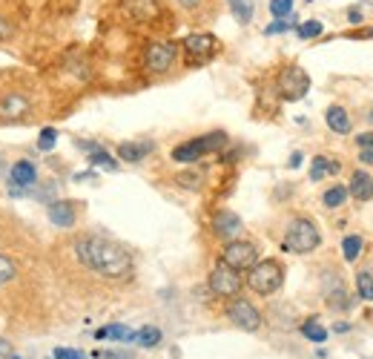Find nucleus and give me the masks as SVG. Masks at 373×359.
Masks as SVG:
<instances>
[{
    "label": "nucleus",
    "instance_id": "obj_10",
    "mask_svg": "<svg viewBox=\"0 0 373 359\" xmlns=\"http://www.w3.org/2000/svg\"><path fill=\"white\" fill-rule=\"evenodd\" d=\"M175 58H179V46H175V44H149L144 64H147L149 72L161 75V72H167L175 64Z\"/></svg>",
    "mask_w": 373,
    "mask_h": 359
},
{
    "label": "nucleus",
    "instance_id": "obj_32",
    "mask_svg": "<svg viewBox=\"0 0 373 359\" xmlns=\"http://www.w3.org/2000/svg\"><path fill=\"white\" fill-rule=\"evenodd\" d=\"M270 12L273 17H287L293 12V0H270Z\"/></svg>",
    "mask_w": 373,
    "mask_h": 359
},
{
    "label": "nucleus",
    "instance_id": "obj_38",
    "mask_svg": "<svg viewBox=\"0 0 373 359\" xmlns=\"http://www.w3.org/2000/svg\"><path fill=\"white\" fill-rule=\"evenodd\" d=\"M104 359H132L129 353H121V351H107V353H101Z\"/></svg>",
    "mask_w": 373,
    "mask_h": 359
},
{
    "label": "nucleus",
    "instance_id": "obj_31",
    "mask_svg": "<svg viewBox=\"0 0 373 359\" xmlns=\"http://www.w3.org/2000/svg\"><path fill=\"white\" fill-rule=\"evenodd\" d=\"M15 276H17L15 261H12V259H6V256H0V285H3V282H12Z\"/></svg>",
    "mask_w": 373,
    "mask_h": 359
},
{
    "label": "nucleus",
    "instance_id": "obj_18",
    "mask_svg": "<svg viewBox=\"0 0 373 359\" xmlns=\"http://www.w3.org/2000/svg\"><path fill=\"white\" fill-rule=\"evenodd\" d=\"M356 201H367L373 196V178L365 173V169H356L350 178V190H347Z\"/></svg>",
    "mask_w": 373,
    "mask_h": 359
},
{
    "label": "nucleus",
    "instance_id": "obj_1",
    "mask_svg": "<svg viewBox=\"0 0 373 359\" xmlns=\"http://www.w3.org/2000/svg\"><path fill=\"white\" fill-rule=\"evenodd\" d=\"M75 253L84 268L101 273L107 279H127L132 273V253L121 241H115L101 233H87L78 239Z\"/></svg>",
    "mask_w": 373,
    "mask_h": 359
},
{
    "label": "nucleus",
    "instance_id": "obj_43",
    "mask_svg": "<svg viewBox=\"0 0 373 359\" xmlns=\"http://www.w3.org/2000/svg\"><path fill=\"white\" fill-rule=\"evenodd\" d=\"M370 121H373V109H370Z\"/></svg>",
    "mask_w": 373,
    "mask_h": 359
},
{
    "label": "nucleus",
    "instance_id": "obj_39",
    "mask_svg": "<svg viewBox=\"0 0 373 359\" xmlns=\"http://www.w3.org/2000/svg\"><path fill=\"white\" fill-rule=\"evenodd\" d=\"M0 37H12V24H6L3 17H0Z\"/></svg>",
    "mask_w": 373,
    "mask_h": 359
},
{
    "label": "nucleus",
    "instance_id": "obj_24",
    "mask_svg": "<svg viewBox=\"0 0 373 359\" xmlns=\"http://www.w3.org/2000/svg\"><path fill=\"white\" fill-rule=\"evenodd\" d=\"M89 164L92 167H101V169H107V173H115V169H118V161L107 153V149H101V147H98L95 149V153L89 156Z\"/></svg>",
    "mask_w": 373,
    "mask_h": 359
},
{
    "label": "nucleus",
    "instance_id": "obj_17",
    "mask_svg": "<svg viewBox=\"0 0 373 359\" xmlns=\"http://www.w3.org/2000/svg\"><path fill=\"white\" fill-rule=\"evenodd\" d=\"M29 112V98H24L21 92H12L0 101V118H21Z\"/></svg>",
    "mask_w": 373,
    "mask_h": 359
},
{
    "label": "nucleus",
    "instance_id": "obj_25",
    "mask_svg": "<svg viewBox=\"0 0 373 359\" xmlns=\"http://www.w3.org/2000/svg\"><path fill=\"white\" fill-rule=\"evenodd\" d=\"M362 248H365V241H362L359 236H345V241H342L345 261H356V259H359V253H362Z\"/></svg>",
    "mask_w": 373,
    "mask_h": 359
},
{
    "label": "nucleus",
    "instance_id": "obj_13",
    "mask_svg": "<svg viewBox=\"0 0 373 359\" xmlns=\"http://www.w3.org/2000/svg\"><path fill=\"white\" fill-rule=\"evenodd\" d=\"M325 299H327V305H330V308H336V311L350 308L347 291H345V282H342L336 273H327V276H325Z\"/></svg>",
    "mask_w": 373,
    "mask_h": 359
},
{
    "label": "nucleus",
    "instance_id": "obj_15",
    "mask_svg": "<svg viewBox=\"0 0 373 359\" xmlns=\"http://www.w3.org/2000/svg\"><path fill=\"white\" fill-rule=\"evenodd\" d=\"M152 149H155L152 141H124L121 147H118V158L129 161V164H138L152 153Z\"/></svg>",
    "mask_w": 373,
    "mask_h": 359
},
{
    "label": "nucleus",
    "instance_id": "obj_29",
    "mask_svg": "<svg viewBox=\"0 0 373 359\" xmlns=\"http://www.w3.org/2000/svg\"><path fill=\"white\" fill-rule=\"evenodd\" d=\"M322 24L319 21H304V24H299L296 26V32H299V37H302V41H310V37H319L322 35Z\"/></svg>",
    "mask_w": 373,
    "mask_h": 359
},
{
    "label": "nucleus",
    "instance_id": "obj_8",
    "mask_svg": "<svg viewBox=\"0 0 373 359\" xmlns=\"http://www.w3.org/2000/svg\"><path fill=\"white\" fill-rule=\"evenodd\" d=\"M210 291H212L215 296H221V299L239 296V291H242V276H239V270L227 268L224 261L215 264L212 273H210Z\"/></svg>",
    "mask_w": 373,
    "mask_h": 359
},
{
    "label": "nucleus",
    "instance_id": "obj_41",
    "mask_svg": "<svg viewBox=\"0 0 373 359\" xmlns=\"http://www.w3.org/2000/svg\"><path fill=\"white\" fill-rule=\"evenodd\" d=\"M290 167H293V169L302 167V153H293V156H290Z\"/></svg>",
    "mask_w": 373,
    "mask_h": 359
},
{
    "label": "nucleus",
    "instance_id": "obj_23",
    "mask_svg": "<svg viewBox=\"0 0 373 359\" xmlns=\"http://www.w3.org/2000/svg\"><path fill=\"white\" fill-rule=\"evenodd\" d=\"M132 342H138L141 348H155L161 342V331L158 328H152V325H144L141 331H135V339Z\"/></svg>",
    "mask_w": 373,
    "mask_h": 359
},
{
    "label": "nucleus",
    "instance_id": "obj_30",
    "mask_svg": "<svg viewBox=\"0 0 373 359\" xmlns=\"http://www.w3.org/2000/svg\"><path fill=\"white\" fill-rule=\"evenodd\" d=\"M55 144H57V129L44 127L41 129V138H37V147H41L44 153H49V149H55Z\"/></svg>",
    "mask_w": 373,
    "mask_h": 359
},
{
    "label": "nucleus",
    "instance_id": "obj_33",
    "mask_svg": "<svg viewBox=\"0 0 373 359\" xmlns=\"http://www.w3.org/2000/svg\"><path fill=\"white\" fill-rule=\"evenodd\" d=\"M293 24H296V21H284V17H276V24H270V26L264 29V35H279V32H287V29H293Z\"/></svg>",
    "mask_w": 373,
    "mask_h": 359
},
{
    "label": "nucleus",
    "instance_id": "obj_22",
    "mask_svg": "<svg viewBox=\"0 0 373 359\" xmlns=\"http://www.w3.org/2000/svg\"><path fill=\"white\" fill-rule=\"evenodd\" d=\"M227 6H230L233 17H235L239 24H250V21H253V12H256L253 0H227Z\"/></svg>",
    "mask_w": 373,
    "mask_h": 359
},
{
    "label": "nucleus",
    "instance_id": "obj_28",
    "mask_svg": "<svg viewBox=\"0 0 373 359\" xmlns=\"http://www.w3.org/2000/svg\"><path fill=\"white\" fill-rule=\"evenodd\" d=\"M345 199H347V190H345V187L342 184H336V187H330V190L325 193V207H342L345 204Z\"/></svg>",
    "mask_w": 373,
    "mask_h": 359
},
{
    "label": "nucleus",
    "instance_id": "obj_20",
    "mask_svg": "<svg viewBox=\"0 0 373 359\" xmlns=\"http://www.w3.org/2000/svg\"><path fill=\"white\" fill-rule=\"evenodd\" d=\"M339 169H342L339 161H333L327 156H316V158H313V167H310V178L313 181H322L325 176H336Z\"/></svg>",
    "mask_w": 373,
    "mask_h": 359
},
{
    "label": "nucleus",
    "instance_id": "obj_42",
    "mask_svg": "<svg viewBox=\"0 0 373 359\" xmlns=\"http://www.w3.org/2000/svg\"><path fill=\"white\" fill-rule=\"evenodd\" d=\"M350 21H353V24H362V15H359L356 9H350Z\"/></svg>",
    "mask_w": 373,
    "mask_h": 359
},
{
    "label": "nucleus",
    "instance_id": "obj_12",
    "mask_svg": "<svg viewBox=\"0 0 373 359\" xmlns=\"http://www.w3.org/2000/svg\"><path fill=\"white\" fill-rule=\"evenodd\" d=\"M46 216H49V221L55 224V228L69 230V228H75L78 204H75V201H52V204L46 207Z\"/></svg>",
    "mask_w": 373,
    "mask_h": 359
},
{
    "label": "nucleus",
    "instance_id": "obj_7",
    "mask_svg": "<svg viewBox=\"0 0 373 359\" xmlns=\"http://www.w3.org/2000/svg\"><path fill=\"white\" fill-rule=\"evenodd\" d=\"M279 92L284 101H302L310 92V75L302 66H287L279 75Z\"/></svg>",
    "mask_w": 373,
    "mask_h": 359
},
{
    "label": "nucleus",
    "instance_id": "obj_14",
    "mask_svg": "<svg viewBox=\"0 0 373 359\" xmlns=\"http://www.w3.org/2000/svg\"><path fill=\"white\" fill-rule=\"evenodd\" d=\"M124 9L129 17H135V21H141V24H149L158 17V0H124Z\"/></svg>",
    "mask_w": 373,
    "mask_h": 359
},
{
    "label": "nucleus",
    "instance_id": "obj_21",
    "mask_svg": "<svg viewBox=\"0 0 373 359\" xmlns=\"http://www.w3.org/2000/svg\"><path fill=\"white\" fill-rule=\"evenodd\" d=\"M95 339H115V342H132V339H135V331L127 328V325H109V328L95 331Z\"/></svg>",
    "mask_w": 373,
    "mask_h": 359
},
{
    "label": "nucleus",
    "instance_id": "obj_9",
    "mask_svg": "<svg viewBox=\"0 0 373 359\" xmlns=\"http://www.w3.org/2000/svg\"><path fill=\"white\" fill-rule=\"evenodd\" d=\"M227 319H230L235 328L250 331V333L262 328V313L253 308L247 299H235V296H233V302L227 305Z\"/></svg>",
    "mask_w": 373,
    "mask_h": 359
},
{
    "label": "nucleus",
    "instance_id": "obj_37",
    "mask_svg": "<svg viewBox=\"0 0 373 359\" xmlns=\"http://www.w3.org/2000/svg\"><path fill=\"white\" fill-rule=\"evenodd\" d=\"M181 9H187V12H192V9H199L201 6V0H175Z\"/></svg>",
    "mask_w": 373,
    "mask_h": 359
},
{
    "label": "nucleus",
    "instance_id": "obj_40",
    "mask_svg": "<svg viewBox=\"0 0 373 359\" xmlns=\"http://www.w3.org/2000/svg\"><path fill=\"white\" fill-rule=\"evenodd\" d=\"M359 161H365V164H373V147H365V149H362Z\"/></svg>",
    "mask_w": 373,
    "mask_h": 359
},
{
    "label": "nucleus",
    "instance_id": "obj_34",
    "mask_svg": "<svg viewBox=\"0 0 373 359\" xmlns=\"http://www.w3.org/2000/svg\"><path fill=\"white\" fill-rule=\"evenodd\" d=\"M179 184L187 187V190H195V187L201 184V176H199V173H181V176H179Z\"/></svg>",
    "mask_w": 373,
    "mask_h": 359
},
{
    "label": "nucleus",
    "instance_id": "obj_19",
    "mask_svg": "<svg viewBox=\"0 0 373 359\" xmlns=\"http://www.w3.org/2000/svg\"><path fill=\"white\" fill-rule=\"evenodd\" d=\"M325 121H327V127L336 132V136H347V132L353 129V124H350V116H347V109L345 107H330L327 109V116H325Z\"/></svg>",
    "mask_w": 373,
    "mask_h": 359
},
{
    "label": "nucleus",
    "instance_id": "obj_11",
    "mask_svg": "<svg viewBox=\"0 0 373 359\" xmlns=\"http://www.w3.org/2000/svg\"><path fill=\"white\" fill-rule=\"evenodd\" d=\"M212 233L224 239V241H233V239H242L244 233V221L239 219V213H233V210H219L212 219Z\"/></svg>",
    "mask_w": 373,
    "mask_h": 359
},
{
    "label": "nucleus",
    "instance_id": "obj_35",
    "mask_svg": "<svg viewBox=\"0 0 373 359\" xmlns=\"http://www.w3.org/2000/svg\"><path fill=\"white\" fill-rule=\"evenodd\" d=\"M55 359H87V356L72 348H55Z\"/></svg>",
    "mask_w": 373,
    "mask_h": 359
},
{
    "label": "nucleus",
    "instance_id": "obj_3",
    "mask_svg": "<svg viewBox=\"0 0 373 359\" xmlns=\"http://www.w3.org/2000/svg\"><path fill=\"white\" fill-rule=\"evenodd\" d=\"M221 147H227V132H207L201 138H192L187 144H179L172 149V161L179 164H195L207 153H219Z\"/></svg>",
    "mask_w": 373,
    "mask_h": 359
},
{
    "label": "nucleus",
    "instance_id": "obj_5",
    "mask_svg": "<svg viewBox=\"0 0 373 359\" xmlns=\"http://www.w3.org/2000/svg\"><path fill=\"white\" fill-rule=\"evenodd\" d=\"M184 52H187V61L190 66H201L207 64L215 52H219V41L210 35V32H195V35H187L184 37Z\"/></svg>",
    "mask_w": 373,
    "mask_h": 359
},
{
    "label": "nucleus",
    "instance_id": "obj_2",
    "mask_svg": "<svg viewBox=\"0 0 373 359\" xmlns=\"http://www.w3.org/2000/svg\"><path fill=\"white\" fill-rule=\"evenodd\" d=\"M282 285H284V268L276 259L256 261L247 270V288L253 293H259V296H273Z\"/></svg>",
    "mask_w": 373,
    "mask_h": 359
},
{
    "label": "nucleus",
    "instance_id": "obj_4",
    "mask_svg": "<svg viewBox=\"0 0 373 359\" xmlns=\"http://www.w3.org/2000/svg\"><path fill=\"white\" fill-rule=\"evenodd\" d=\"M319 228L313 224L310 219H293L287 224V233H284V250L287 253H310V250H316L319 248Z\"/></svg>",
    "mask_w": 373,
    "mask_h": 359
},
{
    "label": "nucleus",
    "instance_id": "obj_44",
    "mask_svg": "<svg viewBox=\"0 0 373 359\" xmlns=\"http://www.w3.org/2000/svg\"><path fill=\"white\" fill-rule=\"evenodd\" d=\"M9 359H21V356H9Z\"/></svg>",
    "mask_w": 373,
    "mask_h": 359
},
{
    "label": "nucleus",
    "instance_id": "obj_6",
    "mask_svg": "<svg viewBox=\"0 0 373 359\" xmlns=\"http://www.w3.org/2000/svg\"><path fill=\"white\" fill-rule=\"evenodd\" d=\"M221 261L227 264V268H233V270H250L253 264L259 261V253H256V244L253 241H242V239H233V241H227V248H224V253H221Z\"/></svg>",
    "mask_w": 373,
    "mask_h": 359
},
{
    "label": "nucleus",
    "instance_id": "obj_27",
    "mask_svg": "<svg viewBox=\"0 0 373 359\" xmlns=\"http://www.w3.org/2000/svg\"><path fill=\"white\" fill-rule=\"evenodd\" d=\"M356 291L365 302H373V276L370 273H365V270L356 273Z\"/></svg>",
    "mask_w": 373,
    "mask_h": 359
},
{
    "label": "nucleus",
    "instance_id": "obj_26",
    "mask_svg": "<svg viewBox=\"0 0 373 359\" xmlns=\"http://www.w3.org/2000/svg\"><path fill=\"white\" fill-rule=\"evenodd\" d=\"M302 333L310 339V342H316V345H322L325 342V339H327V331L316 322V319H307V322L302 325Z\"/></svg>",
    "mask_w": 373,
    "mask_h": 359
},
{
    "label": "nucleus",
    "instance_id": "obj_16",
    "mask_svg": "<svg viewBox=\"0 0 373 359\" xmlns=\"http://www.w3.org/2000/svg\"><path fill=\"white\" fill-rule=\"evenodd\" d=\"M9 181H12L15 187H32V184L37 181V167H35L32 161H26V158L15 161V164H12V173H9Z\"/></svg>",
    "mask_w": 373,
    "mask_h": 359
},
{
    "label": "nucleus",
    "instance_id": "obj_36",
    "mask_svg": "<svg viewBox=\"0 0 373 359\" xmlns=\"http://www.w3.org/2000/svg\"><path fill=\"white\" fill-rule=\"evenodd\" d=\"M356 144L365 149V147H373V132H362V136H356Z\"/></svg>",
    "mask_w": 373,
    "mask_h": 359
}]
</instances>
